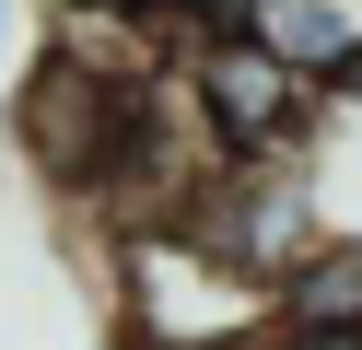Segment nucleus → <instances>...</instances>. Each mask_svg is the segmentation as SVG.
Returning <instances> with one entry per match:
<instances>
[{
  "mask_svg": "<svg viewBox=\"0 0 362 350\" xmlns=\"http://www.w3.org/2000/svg\"><path fill=\"white\" fill-rule=\"evenodd\" d=\"M117 350H257L281 327V303L257 292L245 269H222L199 233H117Z\"/></svg>",
  "mask_w": 362,
  "mask_h": 350,
  "instance_id": "1",
  "label": "nucleus"
},
{
  "mask_svg": "<svg viewBox=\"0 0 362 350\" xmlns=\"http://www.w3.org/2000/svg\"><path fill=\"white\" fill-rule=\"evenodd\" d=\"M245 35L327 105L339 82H362V0H245Z\"/></svg>",
  "mask_w": 362,
  "mask_h": 350,
  "instance_id": "5",
  "label": "nucleus"
},
{
  "mask_svg": "<svg viewBox=\"0 0 362 350\" xmlns=\"http://www.w3.org/2000/svg\"><path fill=\"white\" fill-rule=\"evenodd\" d=\"M269 303H281V327L362 339V233H339V222H327V233H315V257H304V269H292Z\"/></svg>",
  "mask_w": 362,
  "mask_h": 350,
  "instance_id": "6",
  "label": "nucleus"
},
{
  "mask_svg": "<svg viewBox=\"0 0 362 350\" xmlns=\"http://www.w3.org/2000/svg\"><path fill=\"white\" fill-rule=\"evenodd\" d=\"M0 70H12V0H0Z\"/></svg>",
  "mask_w": 362,
  "mask_h": 350,
  "instance_id": "8",
  "label": "nucleus"
},
{
  "mask_svg": "<svg viewBox=\"0 0 362 350\" xmlns=\"http://www.w3.org/2000/svg\"><path fill=\"white\" fill-rule=\"evenodd\" d=\"M257 350H362V339H327V327H269Z\"/></svg>",
  "mask_w": 362,
  "mask_h": 350,
  "instance_id": "7",
  "label": "nucleus"
},
{
  "mask_svg": "<svg viewBox=\"0 0 362 350\" xmlns=\"http://www.w3.org/2000/svg\"><path fill=\"white\" fill-rule=\"evenodd\" d=\"M175 105L199 117V140H211L222 163H292L304 129H315V93L292 82L245 23H211V35L175 47Z\"/></svg>",
  "mask_w": 362,
  "mask_h": 350,
  "instance_id": "2",
  "label": "nucleus"
},
{
  "mask_svg": "<svg viewBox=\"0 0 362 350\" xmlns=\"http://www.w3.org/2000/svg\"><path fill=\"white\" fill-rule=\"evenodd\" d=\"M12 129H24V152L47 163L71 199H105L117 187V152H129V129H141V93H117V82H82V70H35L24 82V105H12Z\"/></svg>",
  "mask_w": 362,
  "mask_h": 350,
  "instance_id": "4",
  "label": "nucleus"
},
{
  "mask_svg": "<svg viewBox=\"0 0 362 350\" xmlns=\"http://www.w3.org/2000/svg\"><path fill=\"white\" fill-rule=\"evenodd\" d=\"M175 233H199L222 269H245L257 292H281V280L315 257V233H327V222H315L304 163H222V175L187 199V222H175Z\"/></svg>",
  "mask_w": 362,
  "mask_h": 350,
  "instance_id": "3",
  "label": "nucleus"
}]
</instances>
